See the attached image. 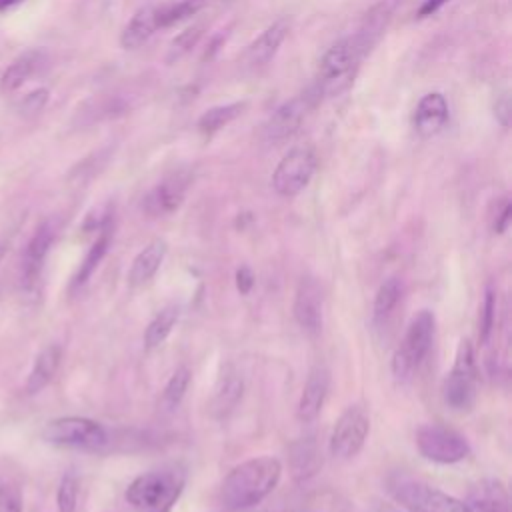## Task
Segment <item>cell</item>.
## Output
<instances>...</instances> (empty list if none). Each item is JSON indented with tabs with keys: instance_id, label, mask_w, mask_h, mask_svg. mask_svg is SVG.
<instances>
[{
	"instance_id": "6da1fadb",
	"label": "cell",
	"mask_w": 512,
	"mask_h": 512,
	"mask_svg": "<svg viewBox=\"0 0 512 512\" xmlns=\"http://www.w3.org/2000/svg\"><path fill=\"white\" fill-rule=\"evenodd\" d=\"M282 464L274 456L250 458L234 466L220 486V502L228 510H246L260 504L280 482Z\"/></svg>"
},
{
	"instance_id": "ab89813d",
	"label": "cell",
	"mask_w": 512,
	"mask_h": 512,
	"mask_svg": "<svg viewBox=\"0 0 512 512\" xmlns=\"http://www.w3.org/2000/svg\"><path fill=\"white\" fill-rule=\"evenodd\" d=\"M24 0H0V12H6V10H12L14 6L22 4Z\"/></svg>"
},
{
	"instance_id": "d4e9b609",
	"label": "cell",
	"mask_w": 512,
	"mask_h": 512,
	"mask_svg": "<svg viewBox=\"0 0 512 512\" xmlns=\"http://www.w3.org/2000/svg\"><path fill=\"white\" fill-rule=\"evenodd\" d=\"M246 108V102H230L222 106L208 108L200 118H198V130L202 134H214L228 126L232 120H236Z\"/></svg>"
},
{
	"instance_id": "7c38bea8",
	"label": "cell",
	"mask_w": 512,
	"mask_h": 512,
	"mask_svg": "<svg viewBox=\"0 0 512 512\" xmlns=\"http://www.w3.org/2000/svg\"><path fill=\"white\" fill-rule=\"evenodd\" d=\"M192 182V174L186 168H180L164 176L144 198V212L150 216H166L180 208L186 190Z\"/></svg>"
},
{
	"instance_id": "ffe728a7",
	"label": "cell",
	"mask_w": 512,
	"mask_h": 512,
	"mask_svg": "<svg viewBox=\"0 0 512 512\" xmlns=\"http://www.w3.org/2000/svg\"><path fill=\"white\" fill-rule=\"evenodd\" d=\"M166 242L164 240H152L148 242L132 260V266L128 270V284L130 286H142L158 272L166 258Z\"/></svg>"
},
{
	"instance_id": "8fae6325",
	"label": "cell",
	"mask_w": 512,
	"mask_h": 512,
	"mask_svg": "<svg viewBox=\"0 0 512 512\" xmlns=\"http://www.w3.org/2000/svg\"><path fill=\"white\" fill-rule=\"evenodd\" d=\"M370 432V418L364 408L348 406L336 420L332 434H330V454L338 460L354 458Z\"/></svg>"
},
{
	"instance_id": "5b68a950",
	"label": "cell",
	"mask_w": 512,
	"mask_h": 512,
	"mask_svg": "<svg viewBox=\"0 0 512 512\" xmlns=\"http://www.w3.org/2000/svg\"><path fill=\"white\" fill-rule=\"evenodd\" d=\"M436 332V316L430 310H420L408 324L400 346L392 356V374L398 380H408L428 356Z\"/></svg>"
},
{
	"instance_id": "484cf974",
	"label": "cell",
	"mask_w": 512,
	"mask_h": 512,
	"mask_svg": "<svg viewBox=\"0 0 512 512\" xmlns=\"http://www.w3.org/2000/svg\"><path fill=\"white\" fill-rule=\"evenodd\" d=\"M178 308L176 306H166L162 308L146 326L144 332V346L146 348H156L160 344H164V340L168 338V334L172 332L174 324L178 322Z\"/></svg>"
},
{
	"instance_id": "7402d4cb",
	"label": "cell",
	"mask_w": 512,
	"mask_h": 512,
	"mask_svg": "<svg viewBox=\"0 0 512 512\" xmlns=\"http://www.w3.org/2000/svg\"><path fill=\"white\" fill-rule=\"evenodd\" d=\"M62 360V348L58 344H50L46 346L34 360L32 370L26 378V394H36L42 388H46L50 384V380L56 376L58 366Z\"/></svg>"
},
{
	"instance_id": "d6986e66",
	"label": "cell",
	"mask_w": 512,
	"mask_h": 512,
	"mask_svg": "<svg viewBox=\"0 0 512 512\" xmlns=\"http://www.w3.org/2000/svg\"><path fill=\"white\" fill-rule=\"evenodd\" d=\"M464 506L466 512H508V492L500 480H482L470 490Z\"/></svg>"
},
{
	"instance_id": "60d3db41",
	"label": "cell",
	"mask_w": 512,
	"mask_h": 512,
	"mask_svg": "<svg viewBox=\"0 0 512 512\" xmlns=\"http://www.w3.org/2000/svg\"><path fill=\"white\" fill-rule=\"evenodd\" d=\"M4 254H6V242H0V262H2Z\"/></svg>"
},
{
	"instance_id": "e0dca14e",
	"label": "cell",
	"mask_w": 512,
	"mask_h": 512,
	"mask_svg": "<svg viewBox=\"0 0 512 512\" xmlns=\"http://www.w3.org/2000/svg\"><path fill=\"white\" fill-rule=\"evenodd\" d=\"M46 64V52L38 48H30L22 54H18L2 72L0 76V92L4 96L14 94L18 88H22L42 66Z\"/></svg>"
},
{
	"instance_id": "cb8c5ba5",
	"label": "cell",
	"mask_w": 512,
	"mask_h": 512,
	"mask_svg": "<svg viewBox=\"0 0 512 512\" xmlns=\"http://www.w3.org/2000/svg\"><path fill=\"white\" fill-rule=\"evenodd\" d=\"M402 294H404V288L398 278H388L386 282L380 284L374 298V308H372V322L376 328H382L390 320V316L402 302Z\"/></svg>"
},
{
	"instance_id": "d6a6232c",
	"label": "cell",
	"mask_w": 512,
	"mask_h": 512,
	"mask_svg": "<svg viewBox=\"0 0 512 512\" xmlns=\"http://www.w3.org/2000/svg\"><path fill=\"white\" fill-rule=\"evenodd\" d=\"M48 96H50V92L46 88H36L32 92H28L26 96H22L18 102H14V108L22 116H34V114L44 110V106L48 102Z\"/></svg>"
},
{
	"instance_id": "4316f807",
	"label": "cell",
	"mask_w": 512,
	"mask_h": 512,
	"mask_svg": "<svg viewBox=\"0 0 512 512\" xmlns=\"http://www.w3.org/2000/svg\"><path fill=\"white\" fill-rule=\"evenodd\" d=\"M206 4H208V0H180L176 4L158 8V24H160V28L178 24V22L198 14Z\"/></svg>"
},
{
	"instance_id": "8992f818",
	"label": "cell",
	"mask_w": 512,
	"mask_h": 512,
	"mask_svg": "<svg viewBox=\"0 0 512 512\" xmlns=\"http://www.w3.org/2000/svg\"><path fill=\"white\" fill-rule=\"evenodd\" d=\"M42 436L46 442L54 446H64V448H78V450H102L110 442L108 430L90 418L84 416H62L50 420Z\"/></svg>"
},
{
	"instance_id": "e575fe53",
	"label": "cell",
	"mask_w": 512,
	"mask_h": 512,
	"mask_svg": "<svg viewBox=\"0 0 512 512\" xmlns=\"http://www.w3.org/2000/svg\"><path fill=\"white\" fill-rule=\"evenodd\" d=\"M0 512H22V494L14 484H0Z\"/></svg>"
},
{
	"instance_id": "603a6c76",
	"label": "cell",
	"mask_w": 512,
	"mask_h": 512,
	"mask_svg": "<svg viewBox=\"0 0 512 512\" xmlns=\"http://www.w3.org/2000/svg\"><path fill=\"white\" fill-rule=\"evenodd\" d=\"M110 240H112V226H110V220L106 218L102 224H100V230H98V236L96 240L92 242V246L88 248L84 260L80 262V268L72 280V288H80L84 286L90 276L94 274V270L98 268V264L102 262V258L106 256L108 252V246H110Z\"/></svg>"
},
{
	"instance_id": "f546056e",
	"label": "cell",
	"mask_w": 512,
	"mask_h": 512,
	"mask_svg": "<svg viewBox=\"0 0 512 512\" xmlns=\"http://www.w3.org/2000/svg\"><path fill=\"white\" fill-rule=\"evenodd\" d=\"M76 502H78V480L74 474L68 472L62 476L58 484V492H56L58 512H74Z\"/></svg>"
},
{
	"instance_id": "52a82bcc",
	"label": "cell",
	"mask_w": 512,
	"mask_h": 512,
	"mask_svg": "<svg viewBox=\"0 0 512 512\" xmlns=\"http://www.w3.org/2000/svg\"><path fill=\"white\" fill-rule=\"evenodd\" d=\"M478 394V368L474 352L468 340H462L454 358L450 372L444 378L442 396L448 408L456 412H468Z\"/></svg>"
},
{
	"instance_id": "277c9868",
	"label": "cell",
	"mask_w": 512,
	"mask_h": 512,
	"mask_svg": "<svg viewBox=\"0 0 512 512\" xmlns=\"http://www.w3.org/2000/svg\"><path fill=\"white\" fill-rule=\"evenodd\" d=\"M386 490L408 512H466L462 500L402 472L388 476Z\"/></svg>"
},
{
	"instance_id": "4dcf8cb0",
	"label": "cell",
	"mask_w": 512,
	"mask_h": 512,
	"mask_svg": "<svg viewBox=\"0 0 512 512\" xmlns=\"http://www.w3.org/2000/svg\"><path fill=\"white\" fill-rule=\"evenodd\" d=\"M242 394V382L236 378V374H228L226 378H222L220 382V388L216 392V408L218 410H228L236 404V400L240 398Z\"/></svg>"
},
{
	"instance_id": "ba28073f",
	"label": "cell",
	"mask_w": 512,
	"mask_h": 512,
	"mask_svg": "<svg viewBox=\"0 0 512 512\" xmlns=\"http://www.w3.org/2000/svg\"><path fill=\"white\" fill-rule=\"evenodd\" d=\"M418 452L436 464H454L470 456L468 440L444 424H424L416 430Z\"/></svg>"
},
{
	"instance_id": "8d00e7d4",
	"label": "cell",
	"mask_w": 512,
	"mask_h": 512,
	"mask_svg": "<svg viewBox=\"0 0 512 512\" xmlns=\"http://www.w3.org/2000/svg\"><path fill=\"white\" fill-rule=\"evenodd\" d=\"M494 116H496V120H498L504 128L508 126V122H510V96H508V92L500 94V98L496 100V104H494Z\"/></svg>"
},
{
	"instance_id": "9a60e30c",
	"label": "cell",
	"mask_w": 512,
	"mask_h": 512,
	"mask_svg": "<svg viewBox=\"0 0 512 512\" xmlns=\"http://www.w3.org/2000/svg\"><path fill=\"white\" fill-rule=\"evenodd\" d=\"M288 30H290V24L286 20L272 22L254 42L248 44V48L242 54V66L248 70H258L266 66L280 50L282 42L288 36Z\"/></svg>"
},
{
	"instance_id": "5bb4252c",
	"label": "cell",
	"mask_w": 512,
	"mask_h": 512,
	"mask_svg": "<svg viewBox=\"0 0 512 512\" xmlns=\"http://www.w3.org/2000/svg\"><path fill=\"white\" fill-rule=\"evenodd\" d=\"M294 318L310 336L322 330V290L314 278L300 280L294 296Z\"/></svg>"
},
{
	"instance_id": "ac0fdd59",
	"label": "cell",
	"mask_w": 512,
	"mask_h": 512,
	"mask_svg": "<svg viewBox=\"0 0 512 512\" xmlns=\"http://www.w3.org/2000/svg\"><path fill=\"white\" fill-rule=\"evenodd\" d=\"M328 388H330L328 368L320 364L314 366L306 378V384L298 400V418L302 422H312L320 414L324 400L328 396Z\"/></svg>"
},
{
	"instance_id": "d590c367",
	"label": "cell",
	"mask_w": 512,
	"mask_h": 512,
	"mask_svg": "<svg viewBox=\"0 0 512 512\" xmlns=\"http://www.w3.org/2000/svg\"><path fill=\"white\" fill-rule=\"evenodd\" d=\"M510 214H512V204H510L508 198H502L500 204L496 206V212H494V218H492V230L496 234H504L508 230Z\"/></svg>"
},
{
	"instance_id": "30bf717a",
	"label": "cell",
	"mask_w": 512,
	"mask_h": 512,
	"mask_svg": "<svg viewBox=\"0 0 512 512\" xmlns=\"http://www.w3.org/2000/svg\"><path fill=\"white\" fill-rule=\"evenodd\" d=\"M318 158L310 146L292 148L276 166L272 174V188L284 198L300 194L312 180Z\"/></svg>"
},
{
	"instance_id": "9c48e42d",
	"label": "cell",
	"mask_w": 512,
	"mask_h": 512,
	"mask_svg": "<svg viewBox=\"0 0 512 512\" xmlns=\"http://www.w3.org/2000/svg\"><path fill=\"white\" fill-rule=\"evenodd\" d=\"M320 102V96L310 86L302 94L294 96L292 100L284 102L280 108L272 112V116L262 126V138L268 144H280L284 140H290L306 120L308 112Z\"/></svg>"
},
{
	"instance_id": "44dd1931",
	"label": "cell",
	"mask_w": 512,
	"mask_h": 512,
	"mask_svg": "<svg viewBox=\"0 0 512 512\" xmlns=\"http://www.w3.org/2000/svg\"><path fill=\"white\" fill-rule=\"evenodd\" d=\"M158 28H160V24H158V8L156 6H144L124 26V30L120 34V46L126 48V50H136L144 42H148L150 36Z\"/></svg>"
},
{
	"instance_id": "836d02e7",
	"label": "cell",
	"mask_w": 512,
	"mask_h": 512,
	"mask_svg": "<svg viewBox=\"0 0 512 512\" xmlns=\"http://www.w3.org/2000/svg\"><path fill=\"white\" fill-rule=\"evenodd\" d=\"M200 28L194 26V28H188L184 30L180 36H176V40L170 44V52H168V60H178L180 56H184L200 38Z\"/></svg>"
},
{
	"instance_id": "74e56055",
	"label": "cell",
	"mask_w": 512,
	"mask_h": 512,
	"mask_svg": "<svg viewBox=\"0 0 512 512\" xmlns=\"http://www.w3.org/2000/svg\"><path fill=\"white\" fill-rule=\"evenodd\" d=\"M236 288L240 294H248L254 288V274L248 266H240L236 270Z\"/></svg>"
},
{
	"instance_id": "f35d334b",
	"label": "cell",
	"mask_w": 512,
	"mask_h": 512,
	"mask_svg": "<svg viewBox=\"0 0 512 512\" xmlns=\"http://www.w3.org/2000/svg\"><path fill=\"white\" fill-rule=\"evenodd\" d=\"M450 0H424L422 6L418 8V18H426L432 16L434 12H438L444 4H448Z\"/></svg>"
},
{
	"instance_id": "83f0119b",
	"label": "cell",
	"mask_w": 512,
	"mask_h": 512,
	"mask_svg": "<svg viewBox=\"0 0 512 512\" xmlns=\"http://www.w3.org/2000/svg\"><path fill=\"white\" fill-rule=\"evenodd\" d=\"M188 384H190V370L186 366L176 368L174 374L170 376V380L164 386L162 400H160L162 406L166 410H174L182 402V398H184V394L188 390Z\"/></svg>"
},
{
	"instance_id": "1f68e13d",
	"label": "cell",
	"mask_w": 512,
	"mask_h": 512,
	"mask_svg": "<svg viewBox=\"0 0 512 512\" xmlns=\"http://www.w3.org/2000/svg\"><path fill=\"white\" fill-rule=\"evenodd\" d=\"M296 460H300V464H294V474L298 478H306V476L314 474V470L318 466V456H316V450L310 444L302 442L300 446L294 448L292 462H296Z\"/></svg>"
},
{
	"instance_id": "3957f363",
	"label": "cell",
	"mask_w": 512,
	"mask_h": 512,
	"mask_svg": "<svg viewBox=\"0 0 512 512\" xmlns=\"http://www.w3.org/2000/svg\"><path fill=\"white\" fill-rule=\"evenodd\" d=\"M186 486V470L168 464L138 474L126 488V502L136 512H172Z\"/></svg>"
},
{
	"instance_id": "f1b7e54d",
	"label": "cell",
	"mask_w": 512,
	"mask_h": 512,
	"mask_svg": "<svg viewBox=\"0 0 512 512\" xmlns=\"http://www.w3.org/2000/svg\"><path fill=\"white\" fill-rule=\"evenodd\" d=\"M494 326H496V290L488 288L484 294L482 312H480V328H478L480 344H488L494 332Z\"/></svg>"
},
{
	"instance_id": "2e32d148",
	"label": "cell",
	"mask_w": 512,
	"mask_h": 512,
	"mask_svg": "<svg viewBox=\"0 0 512 512\" xmlns=\"http://www.w3.org/2000/svg\"><path fill=\"white\" fill-rule=\"evenodd\" d=\"M450 110L442 92H428L420 98L414 110V130L422 138H432L448 124Z\"/></svg>"
},
{
	"instance_id": "7a4b0ae2",
	"label": "cell",
	"mask_w": 512,
	"mask_h": 512,
	"mask_svg": "<svg viewBox=\"0 0 512 512\" xmlns=\"http://www.w3.org/2000/svg\"><path fill=\"white\" fill-rule=\"evenodd\" d=\"M372 48L374 46L360 32H354L332 44L322 56L316 82L312 84L320 100L346 92L356 78L360 62Z\"/></svg>"
},
{
	"instance_id": "4fadbf2b",
	"label": "cell",
	"mask_w": 512,
	"mask_h": 512,
	"mask_svg": "<svg viewBox=\"0 0 512 512\" xmlns=\"http://www.w3.org/2000/svg\"><path fill=\"white\" fill-rule=\"evenodd\" d=\"M56 230L52 226V222H42L36 232L32 234L24 254H22V270H20V278H22V286L24 290H34L40 282L42 276V268L46 262V256L50 252V246L54 242Z\"/></svg>"
}]
</instances>
